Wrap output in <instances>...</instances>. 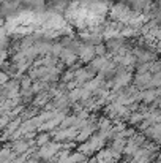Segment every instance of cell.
I'll return each mask as SVG.
<instances>
[{"label":"cell","instance_id":"1","mask_svg":"<svg viewBox=\"0 0 161 163\" xmlns=\"http://www.w3.org/2000/svg\"><path fill=\"white\" fill-rule=\"evenodd\" d=\"M82 54H84V59H90L93 56V48H84L82 49Z\"/></svg>","mask_w":161,"mask_h":163}]
</instances>
